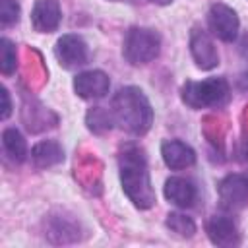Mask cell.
I'll return each mask as SVG.
<instances>
[{
    "mask_svg": "<svg viewBox=\"0 0 248 248\" xmlns=\"http://www.w3.org/2000/svg\"><path fill=\"white\" fill-rule=\"evenodd\" d=\"M118 165L122 188L130 202L140 209H149L155 203V192L149 180L145 151L138 145L128 143L118 155Z\"/></svg>",
    "mask_w": 248,
    "mask_h": 248,
    "instance_id": "cell-1",
    "label": "cell"
},
{
    "mask_svg": "<svg viewBox=\"0 0 248 248\" xmlns=\"http://www.w3.org/2000/svg\"><path fill=\"white\" fill-rule=\"evenodd\" d=\"M112 116L114 124H118L124 132L134 136H143L153 122V108L138 87H122L112 99Z\"/></svg>",
    "mask_w": 248,
    "mask_h": 248,
    "instance_id": "cell-2",
    "label": "cell"
},
{
    "mask_svg": "<svg viewBox=\"0 0 248 248\" xmlns=\"http://www.w3.org/2000/svg\"><path fill=\"white\" fill-rule=\"evenodd\" d=\"M231 97L225 78H207L203 81H186L182 85V101L190 108H219Z\"/></svg>",
    "mask_w": 248,
    "mask_h": 248,
    "instance_id": "cell-3",
    "label": "cell"
},
{
    "mask_svg": "<svg viewBox=\"0 0 248 248\" xmlns=\"http://www.w3.org/2000/svg\"><path fill=\"white\" fill-rule=\"evenodd\" d=\"M161 37L157 31L147 27H132L124 39V58L132 66H141L159 56Z\"/></svg>",
    "mask_w": 248,
    "mask_h": 248,
    "instance_id": "cell-4",
    "label": "cell"
},
{
    "mask_svg": "<svg viewBox=\"0 0 248 248\" xmlns=\"http://www.w3.org/2000/svg\"><path fill=\"white\" fill-rule=\"evenodd\" d=\"M207 25H209V31L217 39L231 43L236 39V33H238V16L232 8L219 2V4H213L209 8Z\"/></svg>",
    "mask_w": 248,
    "mask_h": 248,
    "instance_id": "cell-5",
    "label": "cell"
},
{
    "mask_svg": "<svg viewBox=\"0 0 248 248\" xmlns=\"http://www.w3.org/2000/svg\"><path fill=\"white\" fill-rule=\"evenodd\" d=\"M54 56L60 66L72 70L87 62V45L79 35H62L56 41Z\"/></svg>",
    "mask_w": 248,
    "mask_h": 248,
    "instance_id": "cell-6",
    "label": "cell"
},
{
    "mask_svg": "<svg viewBox=\"0 0 248 248\" xmlns=\"http://www.w3.org/2000/svg\"><path fill=\"white\" fill-rule=\"evenodd\" d=\"M219 200L225 209L236 211L248 203V182L246 176L229 174L219 184Z\"/></svg>",
    "mask_w": 248,
    "mask_h": 248,
    "instance_id": "cell-7",
    "label": "cell"
},
{
    "mask_svg": "<svg viewBox=\"0 0 248 248\" xmlns=\"http://www.w3.org/2000/svg\"><path fill=\"white\" fill-rule=\"evenodd\" d=\"M190 50L194 56V62L198 68L202 70H213L219 64V52L217 46L213 43V39L209 37L207 31L202 29H194L190 35Z\"/></svg>",
    "mask_w": 248,
    "mask_h": 248,
    "instance_id": "cell-8",
    "label": "cell"
},
{
    "mask_svg": "<svg viewBox=\"0 0 248 248\" xmlns=\"http://www.w3.org/2000/svg\"><path fill=\"white\" fill-rule=\"evenodd\" d=\"M108 87H110L108 76L101 70L81 72L74 79V91L81 99H101L108 93Z\"/></svg>",
    "mask_w": 248,
    "mask_h": 248,
    "instance_id": "cell-9",
    "label": "cell"
},
{
    "mask_svg": "<svg viewBox=\"0 0 248 248\" xmlns=\"http://www.w3.org/2000/svg\"><path fill=\"white\" fill-rule=\"evenodd\" d=\"M205 232L209 236V240L215 246H238L240 244V234L238 229L234 225L232 219L225 217V215H213L207 225H205Z\"/></svg>",
    "mask_w": 248,
    "mask_h": 248,
    "instance_id": "cell-10",
    "label": "cell"
},
{
    "mask_svg": "<svg viewBox=\"0 0 248 248\" xmlns=\"http://www.w3.org/2000/svg\"><path fill=\"white\" fill-rule=\"evenodd\" d=\"M62 19L58 0H37L31 12V23L39 33H52Z\"/></svg>",
    "mask_w": 248,
    "mask_h": 248,
    "instance_id": "cell-11",
    "label": "cell"
},
{
    "mask_svg": "<svg viewBox=\"0 0 248 248\" xmlns=\"http://www.w3.org/2000/svg\"><path fill=\"white\" fill-rule=\"evenodd\" d=\"M161 155H163V161L169 169L172 170H182V169H188L196 163V153L190 145H186L184 141H178V140H169L161 145Z\"/></svg>",
    "mask_w": 248,
    "mask_h": 248,
    "instance_id": "cell-12",
    "label": "cell"
},
{
    "mask_svg": "<svg viewBox=\"0 0 248 248\" xmlns=\"http://www.w3.org/2000/svg\"><path fill=\"white\" fill-rule=\"evenodd\" d=\"M165 198L178 207H190L198 198V190L192 180L182 176H170L165 182Z\"/></svg>",
    "mask_w": 248,
    "mask_h": 248,
    "instance_id": "cell-13",
    "label": "cell"
},
{
    "mask_svg": "<svg viewBox=\"0 0 248 248\" xmlns=\"http://www.w3.org/2000/svg\"><path fill=\"white\" fill-rule=\"evenodd\" d=\"M31 161L39 169H48L64 161V149L54 140H43L31 149Z\"/></svg>",
    "mask_w": 248,
    "mask_h": 248,
    "instance_id": "cell-14",
    "label": "cell"
},
{
    "mask_svg": "<svg viewBox=\"0 0 248 248\" xmlns=\"http://www.w3.org/2000/svg\"><path fill=\"white\" fill-rule=\"evenodd\" d=\"M2 147L4 153L14 161V163H23L27 157V143L25 138L19 134L16 128H6L2 132Z\"/></svg>",
    "mask_w": 248,
    "mask_h": 248,
    "instance_id": "cell-15",
    "label": "cell"
},
{
    "mask_svg": "<svg viewBox=\"0 0 248 248\" xmlns=\"http://www.w3.org/2000/svg\"><path fill=\"white\" fill-rule=\"evenodd\" d=\"M85 124L93 134H105L112 128L114 124V116L112 110H107L103 107H93L89 108V112L85 114Z\"/></svg>",
    "mask_w": 248,
    "mask_h": 248,
    "instance_id": "cell-16",
    "label": "cell"
},
{
    "mask_svg": "<svg viewBox=\"0 0 248 248\" xmlns=\"http://www.w3.org/2000/svg\"><path fill=\"white\" fill-rule=\"evenodd\" d=\"M167 227L174 232V234H178V236H182V238H190V236H194V232H196V223H194V219L192 217H188V215H184V213H176V211H172V213H169L167 215Z\"/></svg>",
    "mask_w": 248,
    "mask_h": 248,
    "instance_id": "cell-17",
    "label": "cell"
},
{
    "mask_svg": "<svg viewBox=\"0 0 248 248\" xmlns=\"http://www.w3.org/2000/svg\"><path fill=\"white\" fill-rule=\"evenodd\" d=\"M16 66H17V56H16V45L2 37L0 39V72L4 76H10L16 72Z\"/></svg>",
    "mask_w": 248,
    "mask_h": 248,
    "instance_id": "cell-18",
    "label": "cell"
},
{
    "mask_svg": "<svg viewBox=\"0 0 248 248\" xmlns=\"http://www.w3.org/2000/svg\"><path fill=\"white\" fill-rule=\"evenodd\" d=\"M19 19V4L16 0H0V25L10 27Z\"/></svg>",
    "mask_w": 248,
    "mask_h": 248,
    "instance_id": "cell-19",
    "label": "cell"
},
{
    "mask_svg": "<svg viewBox=\"0 0 248 248\" xmlns=\"http://www.w3.org/2000/svg\"><path fill=\"white\" fill-rule=\"evenodd\" d=\"M0 95H2V120H6L8 116H10V112H12V103H10V93H8V89L6 87H2V91H0Z\"/></svg>",
    "mask_w": 248,
    "mask_h": 248,
    "instance_id": "cell-20",
    "label": "cell"
},
{
    "mask_svg": "<svg viewBox=\"0 0 248 248\" xmlns=\"http://www.w3.org/2000/svg\"><path fill=\"white\" fill-rule=\"evenodd\" d=\"M149 2H153V4H159V6H167V4H170L172 0H149Z\"/></svg>",
    "mask_w": 248,
    "mask_h": 248,
    "instance_id": "cell-21",
    "label": "cell"
},
{
    "mask_svg": "<svg viewBox=\"0 0 248 248\" xmlns=\"http://www.w3.org/2000/svg\"><path fill=\"white\" fill-rule=\"evenodd\" d=\"M246 182H248V174H246Z\"/></svg>",
    "mask_w": 248,
    "mask_h": 248,
    "instance_id": "cell-22",
    "label": "cell"
}]
</instances>
